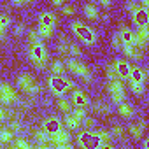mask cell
<instances>
[{"mask_svg": "<svg viewBox=\"0 0 149 149\" xmlns=\"http://www.w3.org/2000/svg\"><path fill=\"white\" fill-rule=\"evenodd\" d=\"M23 32H25V26H23V25H18V26H16V35H21Z\"/></svg>", "mask_w": 149, "mask_h": 149, "instance_id": "7bdbcfd3", "label": "cell"}, {"mask_svg": "<svg viewBox=\"0 0 149 149\" xmlns=\"http://www.w3.org/2000/svg\"><path fill=\"white\" fill-rule=\"evenodd\" d=\"M58 109H60L63 114H67V112H70V111H72L70 102H68L67 98H60V100H58Z\"/></svg>", "mask_w": 149, "mask_h": 149, "instance_id": "f546056e", "label": "cell"}, {"mask_svg": "<svg viewBox=\"0 0 149 149\" xmlns=\"http://www.w3.org/2000/svg\"><path fill=\"white\" fill-rule=\"evenodd\" d=\"M47 86H49L51 93L56 95V97H61L63 93H67L68 90H72V83H70V79L63 77L61 74H51L49 79H47Z\"/></svg>", "mask_w": 149, "mask_h": 149, "instance_id": "7a4b0ae2", "label": "cell"}, {"mask_svg": "<svg viewBox=\"0 0 149 149\" xmlns=\"http://www.w3.org/2000/svg\"><path fill=\"white\" fill-rule=\"evenodd\" d=\"M63 123H65V128H67V130H79V126H81V121L74 116L72 112H67V114H65Z\"/></svg>", "mask_w": 149, "mask_h": 149, "instance_id": "d6986e66", "label": "cell"}, {"mask_svg": "<svg viewBox=\"0 0 149 149\" xmlns=\"http://www.w3.org/2000/svg\"><path fill=\"white\" fill-rule=\"evenodd\" d=\"M72 104L74 107H86L88 105V97L83 90H74L72 91Z\"/></svg>", "mask_w": 149, "mask_h": 149, "instance_id": "e0dca14e", "label": "cell"}, {"mask_svg": "<svg viewBox=\"0 0 149 149\" xmlns=\"http://www.w3.org/2000/svg\"><path fill=\"white\" fill-rule=\"evenodd\" d=\"M107 90H109V93H111L112 102L119 104V102L125 100V84H123L121 79H112V81H109Z\"/></svg>", "mask_w": 149, "mask_h": 149, "instance_id": "ba28073f", "label": "cell"}, {"mask_svg": "<svg viewBox=\"0 0 149 149\" xmlns=\"http://www.w3.org/2000/svg\"><path fill=\"white\" fill-rule=\"evenodd\" d=\"M42 128L47 132V135L51 137V135H54L60 128H61V121L58 119V118H54V116H51V118H47L46 121H44V125H42Z\"/></svg>", "mask_w": 149, "mask_h": 149, "instance_id": "4fadbf2b", "label": "cell"}, {"mask_svg": "<svg viewBox=\"0 0 149 149\" xmlns=\"http://www.w3.org/2000/svg\"><path fill=\"white\" fill-rule=\"evenodd\" d=\"M63 2H65V0H53L54 6H63Z\"/></svg>", "mask_w": 149, "mask_h": 149, "instance_id": "7dc6e473", "label": "cell"}, {"mask_svg": "<svg viewBox=\"0 0 149 149\" xmlns=\"http://www.w3.org/2000/svg\"><path fill=\"white\" fill-rule=\"evenodd\" d=\"M135 33V39H133V44L140 49H146L147 46V40H149V30H147V25L146 26H137V32Z\"/></svg>", "mask_w": 149, "mask_h": 149, "instance_id": "30bf717a", "label": "cell"}, {"mask_svg": "<svg viewBox=\"0 0 149 149\" xmlns=\"http://www.w3.org/2000/svg\"><path fill=\"white\" fill-rule=\"evenodd\" d=\"M61 13H63L65 16H74V13H76V9H74L72 6H63V7H61Z\"/></svg>", "mask_w": 149, "mask_h": 149, "instance_id": "8d00e7d4", "label": "cell"}, {"mask_svg": "<svg viewBox=\"0 0 149 149\" xmlns=\"http://www.w3.org/2000/svg\"><path fill=\"white\" fill-rule=\"evenodd\" d=\"M144 128H146V121L137 123V125H132V126H130V135H132L133 139H140L142 133H144Z\"/></svg>", "mask_w": 149, "mask_h": 149, "instance_id": "603a6c76", "label": "cell"}, {"mask_svg": "<svg viewBox=\"0 0 149 149\" xmlns=\"http://www.w3.org/2000/svg\"><path fill=\"white\" fill-rule=\"evenodd\" d=\"M49 142L51 146L58 147V149H70L72 147V142H70V133L67 128H60L54 135L49 137Z\"/></svg>", "mask_w": 149, "mask_h": 149, "instance_id": "52a82bcc", "label": "cell"}, {"mask_svg": "<svg viewBox=\"0 0 149 149\" xmlns=\"http://www.w3.org/2000/svg\"><path fill=\"white\" fill-rule=\"evenodd\" d=\"M14 139V133L6 128V130H0V144H11V140Z\"/></svg>", "mask_w": 149, "mask_h": 149, "instance_id": "cb8c5ba5", "label": "cell"}, {"mask_svg": "<svg viewBox=\"0 0 149 149\" xmlns=\"http://www.w3.org/2000/svg\"><path fill=\"white\" fill-rule=\"evenodd\" d=\"M49 67H51V74H63V72H65V63L60 61V60L53 61Z\"/></svg>", "mask_w": 149, "mask_h": 149, "instance_id": "f1b7e54d", "label": "cell"}, {"mask_svg": "<svg viewBox=\"0 0 149 149\" xmlns=\"http://www.w3.org/2000/svg\"><path fill=\"white\" fill-rule=\"evenodd\" d=\"M126 7H128V11H130V13H133V11H135V9L139 7V6H137V2H133V0H128Z\"/></svg>", "mask_w": 149, "mask_h": 149, "instance_id": "60d3db41", "label": "cell"}, {"mask_svg": "<svg viewBox=\"0 0 149 149\" xmlns=\"http://www.w3.org/2000/svg\"><path fill=\"white\" fill-rule=\"evenodd\" d=\"M118 35H119V39H121V44H123V46H125V44H133V39H135L133 30H130V28H126V26H121Z\"/></svg>", "mask_w": 149, "mask_h": 149, "instance_id": "ac0fdd59", "label": "cell"}, {"mask_svg": "<svg viewBox=\"0 0 149 149\" xmlns=\"http://www.w3.org/2000/svg\"><path fill=\"white\" fill-rule=\"evenodd\" d=\"M118 112L121 114V118H132V116H133V109H132V105L126 104L125 100L118 104Z\"/></svg>", "mask_w": 149, "mask_h": 149, "instance_id": "44dd1931", "label": "cell"}, {"mask_svg": "<svg viewBox=\"0 0 149 149\" xmlns=\"http://www.w3.org/2000/svg\"><path fill=\"white\" fill-rule=\"evenodd\" d=\"M121 47H123V53H125L130 60H140V58H142V51H144V49L137 47L135 44H125V46H121Z\"/></svg>", "mask_w": 149, "mask_h": 149, "instance_id": "9a60e30c", "label": "cell"}, {"mask_svg": "<svg viewBox=\"0 0 149 149\" xmlns=\"http://www.w3.org/2000/svg\"><path fill=\"white\" fill-rule=\"evenodd\" d=\"M128 79L132 81H139V83H144L147 81V70L137 67V65H130V72H128Z\"/></svg>", "mask_w": 149, "mask_h": 149, "instance_id": "7c38bea8", "label": "cell"}, {"mask_svg": "<svg viewBox=\"0 0 149 149\" xmlns=\"http://www.w3.org/2000/svg\"><path fill=\"white\" fill-rule=\"evenodd\" d=\"M67 68L74 74V76H79L81 79H84L86 83L91 81V72H90V68L83 61H79V60H68L67 61Z\"/></svg>", "mask_w": 149, "mask_h": 149, "instance_id": "8992f818", "label": "cell"}, {"mask_svg": "<svg viewBox=\"0 0 149 149\" xmlns=\"http://www.w3.org/2000/svg\"><path fill=\"white\" fill-rule=\"evenodd\" d=\"M53 32H54V28H53V26H46V25H39V26H37V33H39L42 39L51 37V35H53Z\"/></svg>", "mask_w": 149, "mask_h": 149, "instance_id": "d4e9b609", "label": "cell"}, {"mask_svg": "<svg viewBox=\"0 0 149 149\" xmlns=\"http://www.w3.org/2000/svg\"><path fill=\"white\" fill-rule=\"evenodd\" d=\"M16 100H18L16 90L7 83H0V104L9 105V104H14Z\"/></svg>", "mask_w": 149, "mask_h": 149, "instance_id": "9c48e42d", "label": "cell"}, {"mask_svg": "<svg viewBox=\"0 0 149 149\" xmlns=\"http://www.w3.org/2000/svg\"><path fill=\"white\" fill-rule=\"evenodd\" d=\"M114 68H116V74L119 79H128V72H130V63L126 60H116L114 63Z\"/></svg>", "mask_w": 149, "mask_h": 149, "instance_id": "5bb4252c", "label": "cell"}, {"mask_svg": "<svg viewBox=\"0 0 149 149\" xmlns=\"http://www.w3.org/2000/svg\"><path fill=\"white\" fill-rule=\"evenodd\" d=\"M11 144H13L14 149H30L32 147V144L28 140H25V139H13Z\"/></svg>", "mask_w": 149, "mask_h": 149, "instance_id": "484cf974", "label": "cell"}, {"mask_svg": "<svg viewBox=\"0 0 149 149\" xmlns=\"http://www.w3.org/2000/svg\"><path fill=\"white\" fill-rule=\"evenodd\" d=\"M93 111L98 112V114H109L111 112V107L107 104H104V102H95L93 104Z\"/></svg>", "mask_w": 149, "mask_h": 149, "instance_id": "83f0119b", "label": "cell"}, {"mask_svg": "<svg viewBox=\"0 0 149 149\" xmlns=\"http://www.w3.org/2000/svg\"><path fill=\"white\" fill-rule=\"evenodd\" d=\"M58 51H60L61 54H67V53H68V42L61 39V40L58 42Z\"/></svg>", "mask_w": 149, "mask_h": 149, "instance_id": "e575fe53", "label": "cell"}, {"mask_svg": "<svg viewBox=\"0 0 149 149\" xmlns=\"http://www.w3.org/2000/svg\"><path fill=\"white\" fill-rule=\"evenodd\" d=\"M98 2H100V6H104V7H109L112 0H98Z\"/></svg>", "mask_w": 149, "mask_h": 149, "instance_id": "ee69618b", "label": "cell"}, {"mask_svg": "<svg viewBox=\"0 0 149 149\" xmlns=\"http://www.w3.org/2000/svg\"><path fill=\"white\" fill-rule=\"evenodd\" d=\"M140 7H144V9H149V0H140Z\"/></svg>", "mask_w": 149, "mask_h": 149, "instance_id": "f6af8a7d", "label": "cell"}, {"mask_svg": "<svg viewBox=\"0 0 149 149\" xmlns=\"http://www.w3.org/2000/svg\"><path fill=\"white\" fill-rule=\"evenodd\" d=\"M111 137L123 139V137H125V128H123V126H119V125H116V126L112 128V132H111Z\"/></svg>", "mask_w": 149, "mask_h": 149, "instance_id": "d6a6232c", "label": "cell"}, {"mask_svg": "<svg viewBox=\"0 0 149 149\" xmlns=\"http://www.w3.org/2000/svg\"><path fill=\"white\" fill-rule=\"evenodd\" d=\"M33 139H35V142H37L39 147H49V146H51V142H49V135H47V132H46L44 128L35 130V132H33Z\"/></svg>", "mask_w": 149, "mask_h": 149, "instance_id": "2e32d148", "label": "cell"}, {"mask_svg": "<svg viewBox=\"0 0 149 149\" xmlns=\"http://www.w3.org/2000/svg\"><path fill=\"white\" fill-rule=\"evenodd\" d=\"M67 54H72V56L79 58V56H81V47H79L77 44H74V42H68V53H67Z\"/></svg>", "mask_w": 149, "mask_h": 149, "instance_id": "4dcf8cb0", "label": "cell"}, {"mask_svg": "<svg viewBox=\"0 0 149 149\" xmlns=\"http://www.w3.org/2000/svg\"><path fill=\"white\" fill-rule=\"evenodd\" d=\"M9 130H11L13 133L19 132V130H21V123H19V121H11V125H9Z\"/></svg>", "mask_w": 149, "mask_h": 149, "instance_id": "74e56055", "label": "cell"}, {"mask_svg": "<svg viewBox=\"0 0 149 149\" xmlns=\"http://www.w3.org/2000/svg\"><path fill=\"white\" fill-rule=\"evenodd\" d=\"M39 25H46V26H53L56 25V16L53 13H42L39 18Z\"/></svg>", "mask_w": 149, "mask_h": 149, "instance_id": "ffe728a7", "label": "cell"}, {"mask_svg": "<svg viewBox=\"0 0 149 149\" xmlns=\"http://www.w3.org/2000/svg\"><path fill=\"white\" fill-rule=\"evenodd\" d=\"M102 144L100 137L97 132H90V130H84L77 135V146L84 147V149H98Z\"/></svg>", "mask_w": 149, "mask_h": 149, "instance_id": "277c9868", "label": "cell"}, {"mask_svg": "<svg viewBox=\"0 0 149 149\" xmlns=\"http://www.w3.org/2000/svg\"><path fill=\"white\" fill-rule=\"evenodd\" d=\"M30 2H33V0H13V4H16V6H25V4H30Z\"/></svg>", "mask_w": 149, "mask_h": 149, "instance_id": "b9f144b4", "label": "cell"}, {"mask_svg": "<svg viewBox=\"0 0 149 149\" xmlns=\"http://www.w3.org/2000/svg\"><path fill=\"white\" fill-rule=\"evenodd\" d=\"M98 133V137H100V140L102 142H105V140H111V133L109 132H104V130H100V132H97Z\"/></svg>", "mask_w": 149, "mask_h": 149, "instance_id": "f35d334b", "label": "cell"}, {"mask_svg": "<svg viewBox=\"0 0 149 149\" xmlns=\"http://www.w3.org/2000/svg\"><path fill=\"white\" fill-rule=\"evenodd\" d=\"M84 14H86V18H90V19H98V18H100L98 7H97L95 4H86V6H84Z\"/></svg>", "mask_w": 149, "mask_h": 149, "instance_id": "7402d4cb", "label": "cell"}, {"mask_svg": "<svg viewBox=\"0 0 149 149\" xmlns=\"http://www.w3.org/2000/svg\"><path fill=\"white\" fill-rule=\"evenodd\" d=\"M105 76H107L109 81H112V79H119V77H118V74H116L114 65H107V68H105Z\"/></svg>", "mask_w": 149, "mask_h": 149, "instance_id": "1f68e13d", "label": "cell"}, {"mask_svg": "<svg viewBox=\"0 0 149 149\" xmlns=\"http://www.w3.org/2000/svg\"><path fill=\"white\" fill-rule=\"evenodd\" d=\"M142 146H144V149H149V139H144Z\"/></svg>", "mask_w": 149, "mask_h": 149, "instance_id": "bcb514c9", "label": "cell"}, {"mask_svg": "<svg viewBox=\"0 0 149 149\" xmlns=\"http://www.w3.org/2000/svg\"><path fill=\"white\" fill-rule=\"evenodd\" d=\"M4 30H6V28H4L2 25H0V39H2V35H4Z\"/></svg>", "mask_w": 149, "mask_h": 149, "instance_id": "c3c4849f", "label": "cell"}, {"mask_svg": "<svg viewBox=\"0 0 149 149\" xmlns=\"http://www.w3.org/2000/svg\"><path fill=\"white\" fill-rule=\"evenodd\" d=\"M112 46H114L116 49H121V46H123V44H121V39H119V35H118V33L112 37Z\"/></svg>", "mask_w": 149, "mask_h": 149, "instance_id": "ab89813d", "label": "cell"}, {"mask_svg": "<svg viewBox=\"0 0 149 149\" xmlns=\"http://www.w3.org/2000/svg\"><path fill=\"white\" fill-rule=\"evenodd\" d=\"M132 19H133V23H135L137 26H146V25L149 23V13H147V9L137 7V9L132 13Z\"/></svg>", "mask_w": 149, "mask_h": 149, "instance_id": "8fae6325", "label": "cell"}, {"mask_svg": "<svg viewBox=\"0 0 149 149\" xmlns=\"http://www.w3.org/2000/svg\"><path fill=\"white\" fill-rule=\"evenodd\" d=\"M0 25H2L4 28H7V26L11 25V18H9L7 14H0Z\"/></svg>", "mask_w": 149, "mask_h": 149, "instance_id": "d590c367", "label": "cell"}, {"mask_svg": "<svg viewBox=\"0 0 149 149\" xmlns=\"http://www.w3.org/2000/svg\"><path fill=\"white\" fill-rule=\"evenodd\" d=\"M130 81V90L139 97V95H142L144 93V83H139V81H132V79H128Z\"/></svg>", "mask_w": 149, "mask_h": 149, "instance_id": "4316f807", "label": "cell"}, {"mask_svg": "<svg viewBox=\"0 0 149 149\" xmlns=\"http://www.w3.org/2000/svg\"><path fill=\"white\" fill-rule=\"evenodd\" d=\"M28 54H30L32 63H33L37 68H40V70L46 68V65H47V51H46V46H44L42 42H33V44H30Z\"/></svg>", "mask_w": 149, "mask_h": 149, "instance_id": "3957f363", "label": "cell"}, {"mask_svg": "<svg viewBox=\"0 0 149 149\" xmlns=\"http://www.w3.org/2000/svg\"><path fill=\"white\" fill-rule=\"evenodd\" d=\"M72 32L76 37H79L81 42H84L86 46H93L97 42V33L93 28H90L86 23H81V21H74L72 23Z\"/></svg>", "mask_w": 149, "mask_h": 149, "instance_id": "6da1fadb", "label": "cell"}, {"mask_svg": "<svg viewBox=\"0 0 149 149\" xmlns=\"http://www.w3.org/2000/svg\"><path fill=\"white\" fill-rule=\"evenodd\" d=\"M74 116H76L79 121H83L84 118H86V111H84V107H76V109H74V111H70Z\"/></svg>", "mask_w": 149, "mask_h": 149, "instance_id": "836d02e7", "label": "cell"}, {"mask_svg": "<svg viewBox=\"0 0 149 149\" xmlns=\"http://www.w3.org/2000/svg\"><path fill=\"white\" fill-rule=\"evenodd\" d=\"M18 88L23 90L28 95H39L40 93V84L35 83V79L30 76V74H21L18 77Z\"/></svg>", "mask_w": 149, "mask_h": 149, "instance_id": "5b68a950", "label": "cell"}]
</instances>
